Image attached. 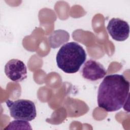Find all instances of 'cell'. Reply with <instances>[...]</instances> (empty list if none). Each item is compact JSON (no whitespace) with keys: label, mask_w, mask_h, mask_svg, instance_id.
<instances>
[{"label":"cell","mask_w":130,"mask_h":130,"mask_svg":"<svg viewBox=\"0 0 130 130\" xmlns=\"http://www.w3.org/2000/svg\"><path fill=\"white\" fill-rule=\"evenodd\" d=\"M129 82L124 76L111 74L105 77L98 92L99 107L107 112L120 109L128 99Z\"/></svg>","instance_id":"6da1fadb"},{"label":"cell","mask_w":130,"mask_h":130,"mask_svg":"<svg viewBox=\"0 0 130 130\" xmlns=\"http://www.w3.org/2000/svg\"><path fill=\"white\" fill-rule=\"evenodd\" d=\"M86 59V53L78 43L71 42L63 44L56 57L57 67L68 74L77 72Z\"/></svg>","instance_id":"7a4b0ae2"},{"label":"cell","mask_w":130,"mask_h":130,"mask_svg":"<svg viewBox=\"0 0 130 130\" xmlns=\"http://www.w3.org/2000/svg\"><path fill=\"white\" fill-rule=\"evenodd\" d=\"M6 103L9 109L11 116L16 120L29 121L36 117V106L31 101L20 99L12 101L8 100Z\"/></svg>","instance_id":"3957f363"},{"label":"cell","mask_w":130,"mask_h":130,"mask_svg":"<svg viewBox=\"0 0 130 130\" xmlns=\"http://www.w3.org/2000/svg\"><path fill=\"white\" fill-rule=\"evenodd\" d=\"M107 29L112 39L117 41H124L129 37L128 23L119 18H112L108 22Z\"/></svg>","instance_id":"277c9868"},{"label":"cell","mask_w":130,"mask_h":130,"mask_svg":"<svg viewBox=\"0 0 130 130\" xmlns=\"http://www.w3.org/2000/svg\"><path fill=\"white\" fill-rule=\"evenodd\" d=\"M5 73L12 81L19 82L27 78V68L22 61L18 59H12L6 64Z\"/></svg>","instance_id":"5b68a950"},{"label":"cell","mask_w":130,"mask_h":130,"mask_svg":"<svg viewBox=\"0 0 130 130\" xmlns=\"http://www.w3.org/2000/svg\"><path fill=\"white\" fill-rule=\"evenodd\" d=\"M81 73L84 78L90 81H96L104 78L107 72L101 63L90 59L84 63L81 70Z\"/></svg>","instance_id":"8992f818"},{"label":"cell","mask_w":130,"mask_h":130,"mask_svg":"<svg viewBox=\"0 0 130 130\" xmlns=\"http://www.w3.org/2000/svg\"><path fill=\"white\" fill-rule=\"evenodd\" d=\"M15 126H22L25 128V129H31V127L30 126V124L27 122V121L25 120H16L11 121L7 126L6 128H5V129H12L13 127Z\"/></svg>","instance_id":"52a82bcc"}]
</instances>
